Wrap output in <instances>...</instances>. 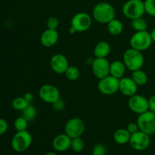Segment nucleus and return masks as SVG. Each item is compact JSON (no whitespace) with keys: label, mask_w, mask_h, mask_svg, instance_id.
<instances>
[{"label":"nucleus","mask_w":155,"mask_h":155,"mask_svg":"<svg viewBox=\"0 0 155 155\" xmlns=\"http://www.w3.org/2000/svg\"><path fill=\"white\" fill-rule=\"evenodd\" d=\"M120 80L108 75L99 80L98 89L101 93L105 95H111L119 91Z\"/></svg>","instance_id":"7"},{"label":"nucleus","mask_w":155,"mask_h":155,"mask_svg":"<svg viewBox=\"0 0 155 155\" xmlns=\"http://www.w3.org/2000/svg\"><path fill=\"white\" fill-rule=\"evenodd\" d=\"M24 98H25V99L30 103V104H32L33 99H34V96H33V95L31 93V92H27V93L24 95Z\"/></svg>","instance_id":"36"},{"label":"nucleus","mask_w":155,"mask_h":155,"mask_svg":"<svg viewBox=\"0 0 155 155\" xmlns=\"http://www.w3.org/2000/svg\"><path fill=\"white\" fill-rule=\"evenodd\" d=\"M65 105H66V104H65L64 101L61 98L52 104L53 109L55 110L56 111H61V110H63L64 109Z\"/></svg>","instance_id":"32"},{"label":"nucleus","mask_w":155,"mask_h":155,"mask_svg":"<svg viewBox=\"0 0 155 155\" xmlns=\"http://www.w3.org/2000/svg\"><path fill=\"white\" fill-rule=\"evenodd\" d=\"M145 13L152 17H155V0H145L144 2Z\"/></svg>","instance_id":"29"},{"label":"nucleus","mask_w":155,"mask_h":155,"mask_svg":"<svg viewBox=\"0 0 155 155\" xmlns=\"http://www.w3.org/2000/svg\"><path fill=\"white\" fill-rule=\"evenodd\" d=\"M126 68L124 61H114L110 64V75L112 77L120 80L124 77L126 73Z\"/></svg>","instance_id":"18"},{"label":"nucleus","mask_w":155,"mask_h":155,"mask_svg":"<svg viewBox=\"0 0 155 155\" xmlns=\"http://www.w3.org/2000/svg\"><path fill=\"white\" fill-rule=\"evenodd\" d=\"M45 155H58V154L54 152H48V153H46Z\"/></svg>","instance_id":"39"},{"label":"nucleus","mask_w":155,"mask_h":155,"mask_svg":"<svg viewBox=\"0 0 155 155\" xmlns=\"http://www.w3.org/2000/svg\"><path fill=\"white\" fill-rule=\"evenodd\" d=\"M123 14L130 20L142 18L145 13V5L142 0H128L122 8Z\"/></svg>","instance_id":"4"},{"label":"nucleus","mask_w":155,"mask_h":155,"mask_svg":"<svg viewBox=\"0 0 155 155\" xmlns=\"http://www.w3.org/2000/svg\"><path fill=\"white\" fill-rule=\"evenodd\" d=\"M132 79L134 80V82L138 85V86H142L148 83V74L145 71L140 69L133 71V74H132Z\"/></svg>","instance_id":"22"},{"label":"nucleus","mask_w":155,"mask_h":155,"mask_svg":"<svg viewBox=\"0 0 155 155\" xmlns=\"http://www.w3.org/2000/svg\"><path fill=\"white\" fill-rule=\"evenodd\" d=\"M106 151H107V149L104 145L97 144L92 149V155H105Z\"/></svg>","instance_id":"31"},{"label":"nucleus","mask_w":155,"mask_h":155,"mask_svg":"<svg viewBox=\"0 0 155 155\" xmlns=\"http://www.w3.org/2000/svg\"><path fill=\"white\" fill-rule=\"evenodd\" d=\"M152 43L151 33L148 30L136 32L130 39V47L142 52L148 49Z\"/></svg>","instance_id":"3"},{"label":"nucleus","mask_w":155,"mask_h":155,"mask_svg":"<svg viewBox=\"0 0 155 155\" xmlns=\"http://www.w3.org/2000/svg\"><path fill=\"white\" fill-rule=\"evenodd\" d=\"M128 106L132 111L137 114H141L149 110L148 99H147L143 95H138V94L130 97Z\"/></svg>","instance_id":"13"},{"label":"nucleus","mask_w":155,"mask_h":155,"mask_svg":"<svg viewBox=\"0 0 155 155\" xmlns=\"http://www.w3.org/2000/svg\"><path fill=\"white\" fill-rule=\"evenodd\" d=\"M32 142L33 137L30 132H17L12 139V148L16 152H24L30 148Z\"/></svg>","instance_id":"5"},{"label":"nucleus","mask_w":155,"mask_h":155,"mask_svg":"<svg viewBox=\"0 0 155 155\" xmlns=\"http://www.w3.org/2000/svg\"><path fill=\"white\" fill-rule=\"evenodd\" d=\"M69 33H71V34H74V33H77V32L76 31V30L74 28V27H70V28H69Z\"/></svg>","instance_id":"38"},{"label":"nucleus","mask_w":155,"mask_h":155,"mask_svg":"<svg viewBox=\"0 0 155 155\" xmlns=\"http://www.w3.org/2000/svg\"><path fill=\"white\" fill-rule=\"evenodd\" d=\"M85 148L84 141L83 140L81 137L74 138L71 140V148L75 152H81Z\"/></svg>","instance_id":"27"},{"label":"nucleus","mask_w":155,"mask_h":155,"mask_svg":"<svg viewBox=\"0 0 155 155\" xmlns=\"http://www.w3.org/2000/svg\"><path fill=\"white\" fill-rule=\"evenodd\" d=\"M71 24L77 33H83L90 29L92 24V18L86 12H79L73 17Z\"/></svg>","instance_id":"8"},{"label":"nucleus","mask_w":155,"mask_h":155,"mask_svg":"<svg viewBox=\"0 0 155 155\" xmlns=\"http://www.w3.org/2000/svg\"><path fill=\"white\" fill-rule=\"evenodd\" d=\"M131 25L134 30H136V32L144 31V30H147V28H148L147 21L142 17L132 20Z\"/></svg>","instance_id":"26"},{"label":"nucleus","mask_w":155,"mask_h":155,"mask_svg":"<svg viewBox=\"0 0 155 155\" xmlns=\"http://www.w3.org/2000/svg\"><path fill=\"white\" fill-rule=\"evenodd\" d=\"M116 12L111 4L101 2L94 6L92 9V18L99 24H107L115 18Z\"/></svg>","instance_id":"1"},{"label":"nucleus","mask_w":155,"mask_h":155,"mask_svg":"<svg viewBox=\"0 0 155 155\" xmlns=\"http://www.w3.org/2000/svg\"><path fill=\"white\" fill-rule=\"evenodd\" d=\"M39 97L44 102L52 104L61 98V93L54 85L45 84L39 89Z\"/></svg>","instance_id":"9"},{"label":"nucleus","mask_w":155,"mask_h":155,"mask_svg":"<svg viewBox=\"0 0 155 155\" xmlns=\"http://www.w3.org/2000/svg\"><path fill=\"white\" fill-rule=\"evenodd\" d=\"M65 133L71 139L81 137L85 132V124L80 118L73 117L65 125Z\"/></svg>","instance_id":"10"},{"label":"nucleus","mask_w":155,"mask_h":155,"mask_svg":"<svg viewBox=\"0 0 155 155\" xmlns=\"http://www.w3.org/2000/svg\"><path fill=\"white\" fill-rule=\"evenodd\" d=\"M151 39H152V42L155 43V28L153 29L151 32Z\"/></svg>","instance_id":"37"},{"label":"nucleus","mask_w":155,"mask_h":155,"mask_svg":"<svg viewBox=\"0 0 155 155\" xmlns=\"http://www.w3.org/2000/svg\"><path fill=\"white\" fill-rule=\"evenodd\" d=\"M8 129V125L5 120L0 118V136L5 134Z\"/></svg>","instance_id":"34"},{"label":"nucleus","mask_w":155,"mask_h":155,"mask_svg":"<svg viewBox=\"0 0 155 155\" xmlns=\"http://www.w3.org/2000/svg\"><path fill=\"white\" fill-rule=\"evenodd\" d=\"M110 52V45L106 41H100L95 45L93 49V54L95 58H104L109 55Z\"/></svg>","instance_id":"19"},{"label":"nucleus","mask_w":155,"mask_h":155,"mask_svg":"<svg viewBox=\"0 0 155 155\" xmlns=\"http://www.w3.org/2000/svg\"><path fill=\"white\" fill-rule=\"evenodd\" d=\"M47 28L51 30H57L59 26V21L55 17H50L46 21Z\"/></svg>","instance_id":"30"},{"label":"nucleus","mask_w":155,"mask_h":155,"mask_svg":"<svg viewBox=\"0 0 155 155\" xmlns=\"http://www.w3.org/2000/svg\"><path fill=\"white\" fill-rule=\"evenodd\" d=\"M138 85L132 79V77H123L120 80L119 91L124 95L131 97L137 94Z\"/></svg>","instance_id":"15"},{"label":"nucleus","mask_w":155,"mask_h":155,"mask_svg":"<svg viewBox=\"0 0 155 155\" xmlns=\"http://www.w3.org/2000/svg\"><path fill=\"white\" fill-rule=\"evenodd\" d=\"M107 31L112 36H119L124 30V25L120 20L114 18L107 24Z\"/></svg>","instance_id":"21"},{"label":"nucleus","mask_w":155,"mask_h":155,"mask_svg":"<svg viewBox=\"0 0 155 155\" xmlns=\"http://www.w3.org/2000/svg\"><path fill=\"white\" fill-rule=\"evenodd\" d=\"M28 121L24 117H20L17 118L14 122V127L17 130V132L25 131L28 127Z\"/></svg>","instance_id":"28"},{"label":"nucleus","mask_w":155,"mask_h":155,"mask_svg":"<svg viewBox=\"0 0 155 155\" xmlns=\"http://www.w3.org/2000/svg\"><path fill=\"white\" fill-rule=\"evenodd\" d=\"M64 74L68 80H71V81H75V80H78L80 77V71L77 67L74 66V65H69Z\"/></svg>","instance_id":"25"},{"label":"nucleus","mask_w":155,"mask_h":155,"mask_svg":"<svg viewBox=\"0 0 155 155\" xmlns=\"http://www.w3.org/2000/svg\"><path fill=\"white\" fill-rule=\"evenodd\" d=\"M123 61L127 69L133 72L137 70L142 69L145 63V58L142 51L130 48L124 53Z\"/></svg>","instance_id":"2"},{"label":"nucleus","mask_w":155,"mask_h":155,"mask_svg":"<svg viewBox=\"0 0 155 155\" xmlns=\"http://www.w3.org/2000/svg\"><path fill=\"white\" fill-rule=\"evenodd\" d=\"M50 66L51 70L57 74H64L69 67V62L66 56L57 53L52 55L50 60Z\"/></svg>","instance_id":"14"},{"label":"nucleus","mask_w":155,"mask_h":155,"mask_svg":"<svg viewBox=\"0 0 155 155\" xmlns=\"http://www.w3.org/2000/svg\"><path fill=\"white\" fill-rule=\"evenodd\" d=\"M131 134L127 129H119L114 134V140L118 145H126L129 143Z\"/></svg>","instance_id":"20"},{"label":"nucleus","mask_w":155,"mask_h":155,"mask_svg":"<svg viewBox=\"0 0 155 155\" xmlns=\"http://www.w3.org/2000/svg\"><path fill=\"white\" fill-rule=\"evenodd\" d=\"M37 115V110L36 107L33 104H30L24 110L22 111V117H24L28 122H31Z\"/></svg>","instance_id":"24"},{"label":"nucleus","mask_w":155,"mask_h":155,"mask_svg":"<svg viewBox=\"0 0 155 155\" xmlns=\"http://www.w3.org/2000/svg\"><path fill=\"white\" fill-rule=\"evenodd\" d=\"M59 39V34L57 30L47 28L44 30L40 36V42L43 46L51 48L54 46Z\"/></svg>","instance_id":"17"},{"label":"nucleus","mask_w":155,"mask_h":155,"mask_svg":"<svg viewBox=\"0 0 155 155\" xmlns=\"http://www.w3.org/2000/svg\"><path fill=\"white\" fill-rule=\"evenodd\" d=\"M139 130L151 136L155 134V113L148 110V111L139 114L136 120Z\"/></svg>","instance_id":"6"},{"label":"nucleus","mask_w":155,"mask_h":155,"mask_svg":"<svg viewBox=\"0 0 155 155\" xmlns=\"http://www.w3.org/2000/svg\"><path fill=\"white\" fill-rule=\"evenodd\" d=\"M29 104H30V103L24 98V96L16 97L12 101V107L18 111H23Z\"/></svg>","instance_id":"23"},{"label":"nucleus","mask_w":155,"mask_h":155,"mask_svg":"<svg viewBox=\"0 0 155 155\" xmlns=\"http://www.w3.org/2000/svg\"><path fill=\"white\" fill-rule=\"evenodd\" d=\"M129 143L130 146L136 151H145L149 147L151 144V139L149 135L139 130L137 133L131 135Z\"/></svg>","instance_id":"11"},{"label":"nucleus","mask_w":155,"mask_h":155,"mask_svg":"<svg viewBox=\"0 0 155 155\" xmlns=\"http://www.w3.org/2000/svg\"><path fill=\"white\" fill-rule=\"evenodd\" d=\"M148 107H149V110L155 113V95H153L148 99Z\"/></svg>","instance_id":"35"},{"label":"nucleus","mask_w":155,"mask_h":155,"mask_svg":"<svg viewBox=\"0 0 155 155\" xmlns=\"http://www.w3.org/2000/svg\"><path fill=\"white\" fill-rule=\"evenodd\" d=\"M110 62L106 58H95L92 62V70L95 77L101 80L110 75Z\"/></svg>","instance_id":"12"},{"label":"nucleus","mask_w":155,"mask_h":155,"mask_svg":"<svg viewBox=\"0 0 155 155\" xmlns=\"http://www.w3.org/2000/svg\"><path fill=\"white\" fill-rule=\"evenodd\" d=\"M127 130H128V132L131 135L134 134V133H137L138 131H139V128L137 123H130V124L127 125Z\"/></svg>","instance_id":"33"},{"label":"nucleus","mask_w":155,"mask_h":155,"mask_svg":"<svg viewBox=\"0 0 155 155\" xmlns=\"http://www.w3.org/2000/svg\"><path fill=\"white\" fill-rule=\"evenodd\" d=\"M71 139L66 133L56 136L52 140V147L58 152H64L71 148Z\"/></svg>","instance_id":"16"}]
</instances>
